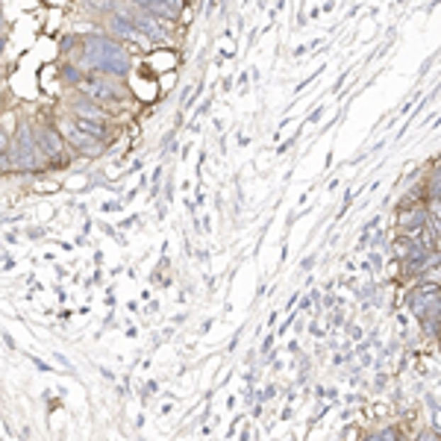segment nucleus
<instances>
[{"label": "nucleus", "mask_w": 441, "mask_h": 441, "mask_svg": "<svg viewBox=\"0 0 441 441\" xmlns=\"http://www.w3.org/2000/svg\"><path fill=\"white\" fill-rule=\"evenodd\" d=\"M0 83H4V74H0Z\"/></svg>", "instance_id": "0eeeda50"}, {"label": "nucleus", "mask_w": 441, "mask_h": 441, "mask_svg": "<svg viewBox=\"0 0 441 441\" xmlns=\"http://www.w3.org/2000/svg\"><path fill=\"white\" fill-rule=\"evenodd\" d=\"M4 48H6V35H0V53H4Z\"/></svg>", "instance_id": "20e7f679"}, {"label": "nucleus", "mask_w": 441, "mask_h": 441, "mask_svg": "<svg viewBox=\"0 0 441 441\" xmlns=\"http://www.w3.org/2000/svg\"><path fill=\"white\" fill-rule=\"evenodd\" d=\"M397 435H400V430H397V427H386V430H379L374 438H397Z\"/></svg>", "instance_id": "7ed1b4c3"}, {"label": "nucleus", "mask_w": 441, "mask_h": 441, "mask_svg": "<svg viewBox=\"0 0 441 441\" xmlns=\"http://www.w3.org/2000/svg\"><path fill=\"white\" fill-rule=\"evenodd\" d=\"M438 347H441V330H438Z\"/></svg>", "instance_id": "423d86ee"}, {"label": "nucleus", "mask_w": 441, "mask_h": 441, "mask_svg": "<svg viewBox=\"0 0 441 441\" xmlns=\"http://www.w3.org/2000/svg\"><path fill=\"white\" fill-rule=\"evenodd\" d=\"M0 27H6V18H4V9H0Z\"/></svg>", "instance_id": "39448f33"}, {"label": "nucleus", "mask_w": 441, "mask_h": 441, "mask_svg": "<svg viewBox=\"0 0 441 441\" xmlns=\"http://www.w3.org/2000/svg\"><path fill=\"white\" fill-rule=\"evenodd\" d=\"M418 245V238H412V235H406V233H397L394 238H391V253L403 262V259L412 253V247Z\"/></svg>", "instance_id": "f03ea898"}, {"label": "nucleus", "mask_w": 441, "mask_h": 441, "mask_svg": "<svg viewBox=\"0 0 441 441\" xmlns=\"http://www.w3.org/2000/svg\"><path fill=\"white\" fill-rule=\"evenodd\" d=\"M83 56H79V68L106 74V77H124L130 71V50L121 45V38L115 35H91L79 42Z\"/></svg>", "instance_id": "f257e3e1"}]
</instances>
